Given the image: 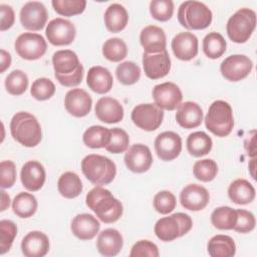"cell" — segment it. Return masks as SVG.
<instances>
[{"label": "cell", "instance_id": "1", "mask_svg": "<svg viewBox=\"0 0 257 257\" xmlns=\"http://www.w3.org/2000/svg\"><path fill=\"white\" fill-rule=\"evenodd\" d=\"M86 206L95 213L100 221L109 224L116 222L122 215V205L109 190L96 186L85 197Z\"/></svg>", "mask_w": 257, "mask_h": 257}, {"label": "cell", "instance_id": "2", "mask_svg": "<svg viewBox=\"0 0 257 257\" xmlns=\"http://www.w3.org/2000/svg\"><path fill=\"white\" fill-rule=\"evenodd\" d=\"M52 65L54 76L61 85L73 87L82 81L84 69L74 51L64 49L54 52Z\"/></svg>", "mask_w": 257, "mask_h": 257}, {"label": "cell", "instance_id": "3", "mask_svg": "<svg viewBox=\"0 0 257 257\" xmlns=\"http://www.w3.org/2000/svg\"><path fill=\"white\" fill-rule=\"evenodd\" d=\"M10 133L16 142L27 148L36 147L42 139L39 121L27 111H18L13 115L10 121Z\"/></svg>", "mask_w": 257, "mask_h": 257}, {"label": "cell", "instance_id": "4", "mask_svg": "<svg viewBox=\"0 0 257 257\" xmlns=\"http://www.w3.org/2000/svg\"><path fill=\"white\" fill-rule=\"evenodd\" d=\"M81 171L90 183L97 186L108 185L116 175L115 164L109 158L96 154L82 159Z\"/></svg>", "mask_w": 257, "mask_h": 257}, {"label": "cell", "instance_id": "5", "mask_svg": "<svg viewBox=\"0 0 257 257\" xmlns=\"http://www.w3.org/2000/svg\"><path fill=\"white\" fill-rule=\"evenodd\" d=\"M205 125L217 137H227L233 130L234 117L231 105L225 100H215L205 116Z\"/></svg>", "mask_w": 257, "mask_h": 257}, {"label": "cell", "instance_id": "6", "mask_svg": "<svg viewBox=\"0 0 257 257\" xmlns=\"http://www.w3.org/2000/svg\"><path fill=\"white\" fill-rule=\"evenodd\" d=\"M212 18V11L200 1H185L178 10V20L188 30L205 29L211 24Z\"/></svg>", "mask_w": 257, "mask_h": 257}, {"label": "cell", "instance_id": "7", "mask_svg": "<svg viewBox=\"0 0 257 257\" xmlns=\"http://www.w3.org/2000/svg\"><path fill=\"white\" fill-rule=\"evenodd\" d=\"M192 226L191 217L188 214L179 212L159 219L155 224L154 231L161 241L170 242L187 234Z\"/></svg>", "mask_w": 257, "mask_h": 257}, {"label": "cell", "instance_id": "8", "mask_svg": "<svg viewBox=\"0 0 257 257\" xmlns=\"http://www.w3.org/2000/svg\"><path fill=\"white\" fill-rule=\"evenodd\" d=\"M256 27V13L250 8L237 10L227 21L228 37L236 43H245Z\"/></svg>", "mask_w": 257, "mask_h": 257}, {"label": "cell", "instance_id": "9", "mask_svg": "<svg viewBox=\"0 0 257 257\" xmlns=\"http://www.w3.org/2000/svg\"><path fill=\"white\" fill-rule=\"evenodd\" d=\"M15 50L17 54L26 60H36L42 57L47 49L44 37L38 33L24 32L15 40Z\"/></svg>", "mask_w": 257, "mask_h": 257}, {"label": "cell", "instance_id": "10", "mask_svg": "<svg viewBox=\"0 0 257 257\" xmlns=\"http://www.w3.org/2000/svg\"><path fill=\"white\" fill-rule=\"evenodd\" d=\"M131 117L138 127L153 132L162 124L164 111L155 103H141L134 107Z\"/></svg>", "mask_w": 257, "mask_h": 257}, {"label": "cell", "instance_id": "11", "mask_svg": "<svg viewBox=\"0 0 257 257\" xmlns=\"http://www.w3.org/2000/svg\"><path fill=\"white\" fill-rule=\"evenodd\" d=\"M252 68V60L243 54L230 55L225 58L220 65L221 74L229 81H239L244 79L249 75Z\"/></svg>", "mask_w": 257, "mask_h": 257}, {"label": "cell", "instance_id": "12", "mask_svg": "<svg viewBox=\"0 0 257 257\" xmlns=\"http://www.w3.org/2000/svg\"><path fill=\"white\" fill-rule=\"evenodd\" d=\"M48 41L55 46L70 44L76 34L75 26L72 22L64 18H54L47 24L45 30Z\"/></svg>", "mask_w": 257, "mask_h": 257}, {"label": "cell", "instance_id": "13", "mask_svg": "<svg viewBox=\"0 0 257 257\" xmlns=\"http://www.w3.org/2000/svg\"><path fill=\"white\" fill-rule=\"evenodd\" d=\"M19 17L20 22L25 29L38 31L45 26L48 18V12L43 3L38 1H29L22 6Z\"/></svg>", "mask_w": 257, "mask_h": 257}, {"label": "cell", "instance_id": "14", "mask_svg": "<svg viewBox=\"0 0 257 257\" xmlns=\"http://www.w3.org/2000/svg\"><path fill=\"white\" fill-rule=\"evenodd\" d=\"M152 94L155 104L161 109L167 110L176 109L183 98L180 87L176 83L170 81L155 85Z\"/></svg>", "mask_w": 257, "mask_h": 257}, {"label": "cell", "instance_id": "15", "mask_svg": "<svg viewBox=\"0 0 257 257\" xmlns=\"http://www.w3.org/2000/svg\"><path fill=\"white\" fill-rule=\"evenodd\" d=\"M158 157L165 162H170L179 157L182 151V139L175 132H163L159 134L154 143Z\"/></svg>", "mask_w": 257, "mask_h": 257}, {"label": "cell", "instance_id": "16", "mask_svg": "<svg viewBox=\"0 0 257 257\" xmlns=\"http://www.w3.org/2000/svg\"><path fill=\"white\" fill-rule=\"evenodd\" d=\"M126 168L134 173H145L153 164V156L149 147L143 144L133 145L123 158Z\"/></svg>", "mask_w": 257, "mask_h": 257}, {"label": "cell", "instance_id": "17", "mask_svg": "<svg viewBox=\"0 0 257 257\" xmlns=\"http://www.w3.org/2000/svg\"><path fill=\"white\" fill-rule=\"evenodd\" d=\"M143 67L146 75L151 79L166 76L171 69V58L167 50L159 53L143 54Z\"/></svg>", "mask_w": 257, "mask_h": 257}, {"label": "cell", "instance_id": "18", "mask_svg": "<svg viewBox=\"0 0 257 257\" xmlns=\"http://www.w3.org/2000/svg\"><path fill=\"white\" fill-rule=\"evenodd\" d=\"M91 96L82 88H72L64 96V106L67 112L75 117H83L90 112Z\"/></svg>", "mask_w": 257, "mask_h": 257}, {"label": "cell", "instance_id": "19", "mask_svg": "<svg viewBox=\"0 0 257 257\" xmlns=\"http://www.w3.org/2000/svg\"><path fill=\"white\" fill-rule=\"evenodd\" d=\"M210 201V194L206 188L197 184H190L180 193L182 206L190 211L203 210Z\"/></svg>", "mask_w": 257, "mask_h": 257}, {"label": "cell", "instance_id": "20", "mask_svg": "<svg viewBox=\"0 0 257 257\" xmlns=\"http://www.w3.org/2000/svg\"><path fill=\"white\" fill-rule=\"evenodd\" d=\"M45 169L38 161L26 162L20 172L21 183L23 187L30 192L40 190L45 183Z\"/></svg>", "mask_w": 257, "mask_h": 257}, {"label": "cell", "instance_id": "21", "mask_svg": "<svg viewBox=\"0 0 257 257\" xmlns=\"http://www.w3.org/2000/svg\"><path fill=\"white\" fill-rule=\"evenodd\" d=\"M175 56L184 61L195 58L198 54V38L191 32H181L177 34L171 43Z\"/></svg>", "mask_w": 257, "mask_h": 257}, {"label": "cell", "instance_id": "22", "mask_svg": "<svg viewBox=\"0 0 257 257\" xmlns=\"http://www.w3.org/2000/svg\"><path fill=\"white\" fill-rule=\"evenodd\" d=\"M140 42L146 53H159L166 50L167 40L163 28L156 25H148L142 29Z\"/></svg>", "mask_w": 257, "mask_h": 257}, {"label": "cell", "instance_id": "23", "mask_svg": "<svg viewBox=\"0 0 257 257\" xmlns=\"http://www.w3.org/2000/svg\"><path fill=\"white\" fill-rule=\"evenodd\" d=\"M96 117L106 123H116L123 118V107L120 102L110 96L100 97L94 107Z\"/></svg>", "mask_w": 257, "mask_h": 257}, {"label": "cell", "instance_id": "24", "mask_svg": "<svg viewBox=\"0 0 257 257\" xmlns=\"http://www.w3.org/2000/svg\"><path fill=\"white\" fill-rule=\"evenodd\" d=\"M72 234L83 241L93 239L99 231L100 224L94 216L87 213L76 215L71 222Z\"/></svg>", "mask_w": 257, "mask_h": 257}, {"label": "cell", "instance_id": "25", "mask_svg": "<svg viewBox=\"0 0 257 257\" xmlns=\"http://www.w3.org/2000/svg\"><path fill=\"white\" fill-rule=\"evenodd\" d=\"M21 250L26 257H43L49 251V239L41 231H31L22 239Z\"/></svg>", "mask_w": 257, "mask_h": 257}, {"label": "cell", "instance_id": "26", "mask_svg": "<svg viewBox=\"0 0 257 257\" xmlns=\"http://www.w3.org/2000/svg\"><path fill=\"white\" fill-rule=\"evenodd\" d=\"M176 120L184 128H195L203 121V110L198 103L185 101L177 107Z\"/></svg>", "mask_w": 257, "mask_h": 257}, {"label": "cell", "instance_id": "27", "mask_svg": "<svg viewBox=\"0 0 257 257\" xmlns=\"http://www.w3.org/2000/svg\"><path fill=\"white\" fill-rule=\"evenodd\" d=\"M123 245L121 234L112 228L105 229L98 234L96 248L103 256H115L119 253Z\"/></svg>", "mask_w": 257, "mask_h": 257}, {"label": "cell", "instance_id": "28", "mask_svg": "<svg viewBox=\"0 0 257 257\" xmlns=\"http://www.w3.org/2000/svg\"><path fill=\"white\" fill-rule=\"evenodd\" d=\"M86 83L92 91L104 94L111 89L113 78L107 68L96 65L89 68L86 75Z\"/></svg>", "mask_w": 257, "mask_h": 257}, {"label": "cell", "instance_id": "29", "mask_svg": "<svg viewBox=\"0 0 257 257\" xmlns=\"http://www.w3.org/2000/svg\"><path fill=\"white\" fill-rule=\"evenodd\" d=\"M103 20L106 29L110 32L116 33L125 28L128 21V14L122 5L112 3L106 8Z\"/></svg>", "mask_w": 257, "mask_h": 257}, {"label": "cell", "instance_id": "30", "mask_svg": "<svg viewBox=\"0 0 257 257\" xmlns=\"http://www.w3.org/2000/svg\"><path fill=\"white\" fill-rule=\"evenodd\" d=\"M228 196L235 204L246 205L255 199V189L247 180L237 179L230 184Z\"/></svg>", "mask_w": 257, "mask_h": 257}, {"label": "cell", "instance_id": "31", "mask_svg": "<svg viewBox=\"0 0 257 257\" xmlns=\"http://www.w3.org/2000/svg\"><path fill=\"white\" fill-rule=\"evenodd\" d=\"M207 250L212 257H232L236 253V245L230 236L219 234L209 240Z\"/></svg>", "mask_w": 257, "mask_h": 257}, {"label": "cell", "instance_id": "32", "mask_svg": "<svg viewBox=\"0 0 257 257\" xmlns=\"http://www.w3.org/2000/svg\"><path fill=\"white\" fill-rule=\"evenodd\" d=\"M57 189L62 197L73 199L81 194L83 187L77 174L73 172H65L58 179Z\"/></svg>", "mask_w": 257, "mask_h": 257}, {"label": "cell", "instance_id": "33", "mask_svg": "<svg viewBox=\"0 0 257 257\" xmlns=\"http://www.w3.org/2000/svg\"><path fill=\"white\" fill-rule=\"evenodd\" d=\"M188 152L197 158L206 156L212 150V139L205 132H194L187 138Z\"/></svg>", "mask_w": 257, "mask_h": 257}, {"label": "cell", "instance_id": "34", "mask_svg": "<svg viewBox=\"0 0 257 257\" xmlns=\"http://www.w3.org/2000/svg\"><path fill=\"white\" fill-rule=\"evenodd\" d=\"M37 200L36 198L26 192H21L17 194L12 201V210L20 218H29L33 216L37 210Z\"/></svg>", "mask_w": 257, "mask_h": 257}, {"label": "cell", "instance_id": "35", "mask_svg": "<svg viewBox=\"0 0 257 257\" xmlns=\"http://www.w3.org/2000/svg\"><path fill=\"white\" fill-rule=\"evenodd\" d=\"M110 139V130L102 125H91L82 136L84 145L91 149L105 148Z\"/></svg>", "mask_w": 257, "mask_h": 257}, {"label": "cell", "instance_id": "36", "mask_svg": "<svg viewBox=\"0 0 257 257\" xmlns=\"http://www.w3.org/2000/svg\"><path fill=\"white\" fill-rule=\"evenodd\" d=\"M211 222L219 230H232L237 222V211L228 206L218 207L211 214Z\"/></svg>", "mask_w": 257, "mask_h": 257}, {"label": "cell", "instance_id": "37", "mask_svg": "<svg viewBox=\"0 0 257 257\" xmlns=\"http://www.w3.org/2000/svg\"><path fill=\"white\" fill-rule=\"evenodd\" d=\"M226 40L218 32H210L203 39V51L211 59L221 57L226 51Z\"/></svg>", "mask_w": 257, "mask_h": 257}, {"label": "cell", "instance_id": "38", "mask_svg": "<svg viewBox=\"0 0 257 257\" xmlns=\"http://www.w3.org/2000/svg\"><path fill=\"white\" fill-rule=\"evenodd\" d=\"M102 54L107 60L118 62L125 58L127 46L125 42L118 37L109 38L102 45Z\"/></svg>", "mask_w": 257, "mask_h": 257}, {"label": "cell", "instance_id": "39", "mask_svg": "<svg viewBox=\"0 0 257 257\" xmlns=\"http://www.w3.org/2000/svg\"><path fill=\"white\" fill-rule=\"evenodd\" d=\"M115 75L120 83L132 85L140 79L141 68L134 61H123L116 66Z\"/></svg>", "mask_w": 257, "mask_h": 257}, {"label": "cell", "instance_id": "40", "mask_svg": "<svg viewBox=\"0 0 257 257\" xmlns=\"http://www.w3.org/2000/svg\"><path fill=\"white\" fill-rule=\"evenodd\" d=\"M28 87V77L20 69L11 71L5 79V88L12 95H21Z\"/></svg>", "mask_w": 257, "mask_h": 257}, {"label": "cell", "instance_id": "41", "mask_svg": "<svg viewBox=\"0 0 257 257\" xmlns=\"http://www.w3.org/2000/svg\"><path fill=\"white\" fill-rule=\"evenodd\" d=\"M218 173V166L212 159L197 161L193 167L194 177L202 182H211Z\"/></svg>", "mask_w": 257, "mask_h": 257}, {"label": "cell", "instance_id": "42", "mask_svg": "<svg viewBox=\"0 0 257 257\" xmlns=\"http://www.w3.org/2000/svg\"><path fill=\"white\" fill-rule=\"evenodd\" d=\"M53 9L60 15L71 17L81 14L86 6L85 0H52Z\"/></svg>", "mask_w": 257, "mask_h": 257}, {"label": "cell", "instance_id": "43", "mask_svg": "<svg viewBox=\"0 0 257 257\" xmlns=\"http://www.w3.org/2000/svg\"><path fill=\"white\" fill-rule=\"evenodd\" d=\"M130 144V138L126 132L120 127L110 128V139L105 150L111 154L124 153Z\"/></svg>", "mask_w": 257, "mask_h": 257}, {"label": "cell", "instance_id": "44", "mask_svg": "<svg viewBox=\"0 0 257 257\" xmlns=\"http://www.w3.org/2000/svg\"><path fill=\"white\" fill-rule=\"evenodd\" d=\"M0 254L3 255L10 250L17 234V226L11 220L0 221Z\"/></svg>", "mask_w": 257, "mask_h": 257}, {"label": "cell", "instance_id": "45", "mask_svg": "<svg viewBox=\"0 0 257 257\" xmlns=\"http://www.w3.org/2000/svg\"><path fill=\"white\" fill-rule=\"evenodd\" d=\"M55 92L54 83L46 77H40L33 81L30 93L37 100L49 99Z\"/></svg>", "mask_w": 257, "mask_h": 257}, {"label": "cell", "instance_id": "46", "mask_svg": "<svg viewBox=\"0 0 257 257\" xmlns=\"http://www.w3.org/2000/svg\"><path fill=\"white\" fill-rule=\"evenodd\" d=\"M150 12L153 18L165 22L172 18L174 3L171 0H153L150 3Z\"/></svg>", "mask_w": 257, "mask_h": 257}, {"label": "cell", "instance_id": "47", "mask_svg": "<svg viewBox=\"0 0 257 257\" xmlns=\"http://www.w3.org/2000/svg\"><path fill=\"white\" fill-rule=\"evenodd\" d=\"M155 210L163 215H167L174 211L177 205L175 195L170 191H161L157 193L153 200Z\"/></svg>", "mask_w": 257, "mask_h": 257}, {"label": "cell", "instance_id": "48", "mask_svg": "<svg viewBox=\"0 0 257 257\" xmlns=\"http://www.w3.org/2000/svg\"><path fill=\"white\" fill-rule=\"evenodd\" d=\"M237 222L233 230L239 233H249L251 232L256 225V220L254 215L246 210L237 209Z\"/></svg>", "mask_w": 257, "mask_h": 257}, {"label": "cell", "instance_id": "49", "mask_svg": "<svg viewBox=\"0 0 257 257\" xmlns=\"http://www.w3.org/2000/svg\"><path fill=\"white\" fill-rule=\"evenodd\" d=\"M160 255L158 246L149 241V240H140L134 244L131 249L130 256L131 257H141V256H150V257H158Z\"/></svg>", "mask_w": 257, "mask_h": 257}, {"label": "cell", "instance_id": "50", "mask_svg": "<svg viewBox=\"0 0 257 257\" xmlns=\"http://www.w3.org/2000/svg\"><path fill=\"white\" fill-rule=\"evenodd\" d=\"M16 181V167L12 161H2L0 164V185L3 189L11 188Z\"/></svg>", "mask_w": 257, "mask_h": 257}, {"label": "cell", "instance_id": "51", "mask_svg": "<svg viewBox=\"0 0 257 257\" xmlns=\"http://www.w3.org/2000/svg\"><path fill=\"white\" fill-rule=\"evenodd\" d=\"M0 12H1L0 30L5 31L14 24L15 14L12 7L7 4H0Z\"/></svg>", "mask_w": 257, "mask_h": 257}, {"label": "cell", "instance_id": "52", "mask_svg": "<svg viewBox=\"0 0 257 257\" xmlns=\"http://www.w3.org/2000/svg\"><path fill=\"white\" fill-rule=\"evenodd\" d=\"M245 148L248 152V155L252 158L256 155V147H255V131H252V135L245 142Z\"/></svg>", "mask_w": 257, "mask_h": 257}, {"label": "cell", "instance_id": "53", "mask_svg": "<svg viewBox=\"0 0 257 257\" xmlns=\"http://www.w3.org/2000/svg\"><path fill=\"white\" fill-rule=\"evenodd\" d=\"M0 53H1V55H0V57H1V64H0L1 68H0V72L3 73V72L10 66V64H11V55H10L9 52H7V51L4 50V49H1V50H0Z\"/></svg>", "mask_w": 257, "mask_h": 257}, {"label": "cell", "instance_id": "54", "mask_svg": "<svg viewBox=\"0 0 257 257\" xmlns=\"http://www.w3.org/2000/svg\"><path fill=\"white\" fill-rule=\"evenodd\" d=\"M1 193H2V202H1V209H0V211L3 212L10 205V197H9V195L6 194L5 191H1Z\"/></svg>", "mask_w": 257, "mask_h": 257}, {"label": "cell", "instance_id": "55", "mask_svg": "<svg viewBox=\"0 0 257 257\" xmlns=\"http://www.w3.org/2000/svg\"><path fill=\"white\" fill-rule=\"evenodd\" d=\"M255 161H256V158L254 157V158L251 159V161H250V163H249V171H250L251 177H252L253 179H255V168H256V163H255Z\"/></svg>", "mask_w": 257, "mask_h": 257}]
</instances>
